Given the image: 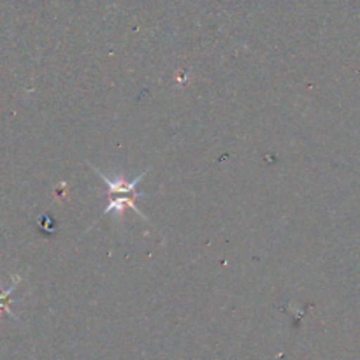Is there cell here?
<instances>
[{
    "instance_id": "6da1fadb",
    "label": "cell",
    "mask_w": 360,
    "mask_h": 360,
    "mask_svg": "<svg viewBox=\"0 0 360 360\" xmlns=\"http://www.w3.org/2000/svg\"><path fill=\"white\" fill-rule=\"evenodd\" d=\"M94 169L95 174H98L102 178V181L105 183V186H108V195H109V202L108 206H105L104 210V214H116V217H123V213H125V207H130V210H134V213L139 214L141 218H144L146 220V217L143 214V211L139 210V206L136 204L137 199H141V197H148V193H141L137 192V186H139L141 179L146 176L148 171L141 172L139 176H136L134 179H125V176H116V178H109V176H105L104 172L98 171L97 167H91Z\"/></svg>"
}]
</instances>
